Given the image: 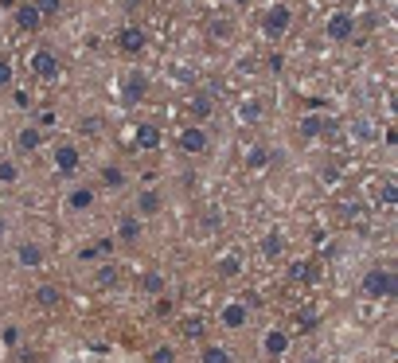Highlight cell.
Masks as SVG:
<instances>
[{
	"label": "cell",
	"mask_w": 398,
	"mask_h": 363,
	"mask_svg": "<svg viewBox=\"0 0 398 363\" xmlns=\"http://www.w3.org/2000/svg\"><path fill=\"white\" fill-rule=\"evenodd\" d=\"M360 289H363V297H398V274H390V270H367Z\"/></svg>",
	"instance_id": "cell-1"
},
{
	"label": "cell",
	"mask_w": 398,
	"mask_h": 363,
	"mask_svg": "<svg viewBox=\"0 0 398 363\" xmlns=\"http://www.w3.org/2000/svg\"><path fill=\"white\" fill-rule=\"evenodd\" d=\"M145 98H148V74L129 71L121 78V102H125V106H137V102H145Z\"/></svg>",
	"instance_id": "cell-2"
},
{
	"label": "cell",
	"mask_w": 398,
	"mask_h": 363,
	"mask_svg": "<svg viewBox=\"0 0 398 363\" xmlns=\"http://www.w3.org/2000/svg\"><path fill=\"white\" fill-rule=\"evenodd\" d=\"M176 145H180V153H192V157H199V153H207L211 137H207L203 125H184L180 133H176Z\"/></svg>",
	"instance_id": "cell-3"
},
{
	"label": "cell",
	"mask_w": 398,
	"mask_h": 363,
	"mask_svg": "<svg viewBox=\"0 0 398 363\" xmlns=\"http://www.w3.org/2000/svg\"><path fill=\"white\" fill-rule=\"evenodd\" d=\"M32 71L39 74V78H43V82H55V78H59V55H55V51L51 47H39L36 55H32Z\"/></svg>",
	"instance_id": "cell-4"
},
{
	"label": "cell",
	"mask_w": 398,
	"mask_h": 363,
	"mask_svg": "<svg viewBox=\"0 0 398 363\" xmlns=\"http://www.w3.org/2000/svg\"><path fill=\"white\" fill-rule=\"evenodd\" d=\"M78 168H82V153H78V145H71V141L55 145V172H63V176H74Z\"/></svg>",
	"instance_id": "cell-5"
},
{
	"label": "cell",
	"mask_w": 398,
	"mask_h": 363,
	"mask_svg": "<svg viewBox=\"0 0 398 363\" xmlns=\"http://www.w3.org/2000/svg\"><path fill=\"white\" fill-rule=\"evenodd\" d=\"M289 24H293L289 4H274V8L265 12V20H262V32H265V36H285V32H289Z\"/></svg>",
	"instance_id": "cell-6"
},
{
	"label": "cell",
	"mask_w": 398,
	"mask_h": 363,
	"mask_svg": "<svg viewBox=\"0 0 398 363\" xmlns=\"http://www.w3.org/2000/svg\"><path fill=\"white\" fill-rule=\"evenodd\" d=\"M118 47L125 51V55H141V51L148 47V32H145V28H137V24L121 28V32H118Z\"/></svg>",
	"instance_id": "cell-7"
},
{
	"label": "cell",
	"mask_w": 398,
	"mask_h": 363,
	"mask_svg": "<svg viewBox=\"0 0 398 363\" xmlns=\"http://www.w3.org/2000/svg\"><path fill=\"white\" fill-rule=\"evenodd\" d=\"M285 351H289V332L285 328H269L262 336V355L265 360H281Z\"/></svg>",
	"instance_id": "cell-8"
},
{
	"label": "cell",
	"mask_w": 398,
	"mask_h": 363,
	"mask_svg": "<svg viewBox=\"0 0 398 363\" xmlns=\"http://www.w3.org/2000/svg\"><path fill=\"white\" fill-rule=\"evenodd\" d=\"M355 36V20H351V12H332L328 16V39H336V43H344V39Z\"/></svg>",
	"instance_id": "cell-9"
},
{
	"label": "cell",
	"mask_w": 398,
	"mask_h": 363,
	"mask_svg": "<svg viewBox=\"0 0 398 363\" xmlns=\"http://www.w3.org/2000/svg\"><path fill=\"white\" fill-rule=\"evenodd\" d=\"M43 246H39V242H20V246H16V266H24V270H39L43 266Z\"/></svg>",
	"instance_id": "cell-10"
},
{
	"label": "cell",
	"mask_w": 398,
	"mask_h": 363,
	"mask_svg": "<svg viewBox=\"0 0 398 363\" xmlns=\"http://www.w3.org/2000/svg\"><path fill=\"white\" fill-rule=\"evenodd\" d=\"M16 28H20L24 36H32V32H39V28H43V16L36 12V4H32V0L16 8Z\"/></svg>",
	"instance_id": "cell-11"
},
{
	"label": "cell",
	"mask_w": 398,
	"mask_h": 363,
	"mask_svg": "<svg viewBox=\"0 0 398 363\" xmlns=\"http://www.w3.org/2000/svg\"><path fill=\"white\" fill-rule=\"evenodd\" d=\"M328 129H336V121L320 118V113H305V118H301V137H305V141H313V137L328 133Z\"/></svg>",
	"instance_id": "cell-12"
},
{
	"label": "cell",
	"mask_w": 398,
	"mask_h": 363,
	"mask_svg": "<svg viewBox=\"0 0 398 363\" xmlns=\"http://www.w3.org/2000/svg\"><path fill=\"white\" fill-rule=\"evenodd\" d=\"M219 320H223L227 328H246V320H250V309H246L242 301H230V305H223Z\"/></svg>",
	"instance_id": "cell-13"
},
{
	"label": "cell",
	"mask_w": 398,
	"mask_h": 363,
	"mask_svg": "<svg viewBox=\"0 0 398 363\" xmlns=\"http://www.w3.org/2000/svg\"><path fill=\"white\" fill-rule=\"evenodd\" d=\"M160 207H164V199H160L157 188H145V192H137V211L133 215L141 219V215H157Z\"/></svg>",
	"instance_id": "cell-14"
},
{
	"label": "cell",
	"mask_w": 398,
	"mask_h": 363,
	"mask_svg": "<svg viewBox=\"0 0 398 363\" xmlns=\"http://www.w3.org/2000/svg\"><path fill=\"white\" fill-rule=\"evenodd\" d=\"M39 145H43V129H36V125H27V129L16 133V153H36Z\"/></svg>",
	"instance_id": "cell-15"
},
{
	"label": "cell",
	"mask_w": 398,
	"mask_h": 363,
	"mask_svg": "<svg viewBox=\"0 0 398 363\" xmlns=\"http://www.w3.org/2000/svg\"><path fill=\"white\" fill-rule=\"evenodd\" d=\"M59 301H63V293H59V285H55V281H43V285H36V305H39V309H59Z\"/></svg>",
	"instance_id": "cell-16"
},
{
	"label": "cell",
	"mask_w": 398,
	"mask_h": 363,
	"mask_svg": "<svg viewBox=\"0 0 398 363\" xmlns=\"http://www.w3.org/2000/svg\"><path fill=\"white\" fill-rule=\"evenodd\" d=\"M118 281H121V266H118V262L98 266V274H94V285H98V289H113Z\"/></svg>",
	"instance_id": "cell-17"
},
{
	"label": "cell",
	"mask_w": 398,
	"mask_h": 363,
	"mask_svg": "<svg viewBox=\"0 0 398 363\" xmlns=\"http://www.w3.org/2000/svg\"><path fill=\"white\" fill-rule=\"evenodd\" d=\"M141 230H145V227H141V219H137V215H121L118 219V239L121 242H137V239H141Z\"/></svg>",
	"instance_id": "cell-18"
},
{
	"label": "cell",
	"mask_w": 398,
	"mask_h": 363,
	"mask_svg": "<svg viewBox=\"0 0 398 363\" xmlns=\"http://www.w3.org/2000/svg\"><path fill=\"white\" fill-rule=\"evenodd\" d=\"M199 363H234V355H230L227 344H203V351H199Z\"/></svg>",
	"instance_id": "cell-19"
},
{
	"label": "cell",
	"mask_w": 398,
	"mask_h": 363,
	"mask_svg": "<svg viewBox=\"0 0 398 363\" xmlns=\"http://www.w3.org/2000/svg\"><path fill=\"white\" fill-rule=\"evenodd\" d=\"M94 199H98V195L90 192V188H71V195H67V207H71V211H90V207H94Z\"/></svg>",
	"instance_id": "cell-20"
},
{
	"label": "cell",
	"mask_w": 398,
	"mask_h": 363,
	"mask_svg": "<svg viewBox=\"0 0 398 363\" xmlns=\"http://www.w3.org/2000/svg\"><path fill=\"white\" fill-rule=\"evenodd\" d=\"M313 262H305V258H297V262H289V281L293 285H309L313 281Z\"/></svg>",
	"instance_id": "cell-21"
},
{
	"label": "cell",
	"mask_w": 398,
	"mask_h": 363,
	"mask_svg": "<svg viewBox=\"0 0 398 363\" xmlns=\"http://www.w3.org/2000/svg\"><path fill=\"white\" fill-rule=\"evenodd\" d=\"M262 254L269 258V262H274V258H281V254H285V239H281L278 230H269V234H265V239H262Z\"/></svg>",
	"instance_id": "cell-22"
},
{
	"label": "cell",
	"mask_w": 398,
	"mask_h": 363,
	"mask_svg": "<svg viewBox=\"0 0 398 363\" xmlns=\"http://www.w3.org/2000/svg\"><path fill=\"white\" fill-rule=\"evenodd\" d=\"M265 164H269V148L265 145H254V148H246V168H265Z\"/></svg>",
	"instance_id": "cell-23"
},
{
	"label": "cell",
	"mask_w": 398,
	"mask_h": 363,
	"mask_svg": "<svg viewBox=\"0 0 398 363\" xmlns=\"http://www.w3.org/2000/svg\"><path fill=\"white\" fill-rule=\"evenodd\" d=\"M207 32H211L215 39H230V36H234V24H230L227 16H211V24H207Z\"/></svg>",
	"instance_id": "cell-24"
},
{
	"label": "cell",
	"mask_w": 398,
	"mask_h": 363,
	"mask_svg": "<svg viewBox=\"0 0 398 363\" xmlns=\"http://www.w3.org/2000/svg\"><path fill=\"white\" fill-rule=\"evenodd\" d=\"M102 188H109V192H113V188H125V172H121L118 164H106V168H102Z\"/></svg>",
	"instance_id": "cell-25"
},
{
	"label": "cell",
	"mask_w": 398,
	"mask_h": 363,
	"mask_svg": "<svg viewBox=\"0 0 398 363\" xmlns=\"http://www.w3.org/2000/svg\"><path fill=\"white\" fill-rule=\"evenodd\" d=\"M164 285H168V281H164V274H145V278H141V293H148V297H160V293H164Z\"/></svg>",
	"instance_id": "cell-26"
},
{
	"label": "cell",
	"mask_w": 398,
	"mask_h": 363,
	"mask_svg": "<svg viewBox=\"0 0 398 363\" xmlns=\"http://www.w3.org/2000/svg\"><path fill=\"white\" fill-rule=\"evenodd\" d=\"M137 145H141V148H157L160 145V129H157V125H141V129H137Z\"/></svg>",
	"instance_id": "cell-27"
},
{
	"label": "cell",
	"mask_w": 398,
	"mask_h": 363,
	"mask_svg": "<svg viewBox=\"0 0 398 363\" xmlns=\"http://www.w3.org/2000/svg\"><path fill=\"white\" fill-rule=\"evenodd\" d=\"M215 270L223 274V278H234V274H242V258H239V254H223Z\"/></svg>",
	"instance_id": "cell-28"
},
{
	"label": "cell",
	"mask_w": 398,
	"mask_h": 363,
	"mask_svg": "<svg viewBox=\"0 0 398 363\" xmlns=\"http://www.w3.org/2000/svg\"><path fill=\"white\" fill-rule=\"evenodd\" d=\"M180 336L199 340V336H203V320H199V316H184V320H180Z\"/></svg>",
	"instance_id": "cell-29"
},
{
	"label": "cell",
	"mask_w": 398,
	"mask_h": 363,
	"mask_svg": "<svg viewBox=\"0 0 398 363\" xmlns=\"http://www.w3.org/2000/svg\"><path fill=\"white\" fill-rule=\"evenodd\" d=\"M148 363H176V348L172 344H157L148 351Z\"/></svg>",
	"instance_id": "cell-30"
},
{
	"label": "cell",
	"mask_w": 398,
	"mask_h": 363,
	"mask_svg": "<svg viewBox=\"0 0 398 363\" xmlns=\"http://www.w3.org/2000/svg\"><path fill=\"white\" fill-rule=\"evenodd\" d=\"M188 109H192L195 118H211V98H207V94H192Z\"/></svg>",
	"instance_id": "cell-31"
},
{
	"label": "cell",
	"mask_w": 398,
	"mask_h": 363,
	"mask_svg": "<svg viewBox=\"0 0 398 363\" xmlns=\"http://www.w3.org/2000/svg\"><path fill=\"white\" fill-rule=\"evenodd\" d=\"M316 324H320L316 309H301V313H297V328H301V332H313Z\"/></svg>",
	"instance_id": "cell-32"
},
{
	"label": "cell",
	"mask_w": 398,
	"mask_h": 363,
	"mask_svg": "<svg viewBox=\"0 0 398 363\" xmlns=\"http://www.w3.org/2000/svg\"><path fill=\"white\" fill-rule=\"evenodd\" d=\"M32 4H36V12L43 16V20L59 16V8H63V0H32Z\"/></svg>",
	"instance_id": "cell-33"
},
{
	"label": "cell",
	"mask_w": 398,
	"mask_h": 363,
	"mask_svg": "<svg viewBox=\"0 0 398 363\" xmlns=\"http://www.w3.org/2000/svg\"><path fill=\"white\" fill-rule=\"evenodd\" d=\"M78 133H86V137H98V133H102V118H98V113L82 118V121H78Z\"/></svg>",
	"instance_id": "cell-34"
},
{
	"label": "cell",
	"mask_w": 398,
	"mask_h": 363,
	"mask_svg": "<svg viewBox=\"0 0 398 363\" xmlns=\"http://www.w3.org/2000/svg\"><path fill=\"white\" fill-rule=\"evenodd\" d=\"M199 219H203V230H219V227H223V211H219V207H207Z\"/></svg>",
	"instance_id": "cell-35"
},
{
	"label": "cell",
	"mask_w": 398,
	"mask_h": 363,
	"mask_svg": "<svg viewBox=\"0 0 398 363\" xmlns=\"http://www.w3.org/2000/svg\"><path fill=\"white\" fill-rule=\"evenodd\" d=\"M379 199H383L386 207H395V204H398V184H395V180H386L383 188H379Z\"/></svg>",
	"instance_id": "cell-36"
},
{
	"label": "cell",
	"mask_w": 398,
	"mask_h": 363,
	"mask_svg": "<svg viewBox=\"0 0 398 363\" xmlns=\"http://www.w3.org/2000/svg\"><path fill=\"white\" fill-rule=\"evenodd\" d=\"M16 176H20V168L12 160H0V184H16Z\"/></svg>",
	"instance_id": "cell-37"
},
{
	"label": "cell",
	"mask_w": 398,
	"mask_h": 363,
	"mask_svg": "<svg viewBox=\"0 0 398 363\" xmlns=\"http://www.w3.org/2000/svg\"><path fill=\"white\" fill-rule=\"evenodd\" d=\"M351 129H355V137H360V141H371V137H375V125H371V121H355V125H351Z\"/></svg>",
	"instance_id": "cell-38"
},
{
	"label": "cell",
	"mask_w": 398,
	"mask_h": 363,
	"mask_svg": "<svg viewBox=\"0 0 398 363\" xmlns=\"http://www.w3.org/2000/svg\"><path fill=\"white\" fill-rule=\"evenodd\" d=\"M4 86H12V63L8 59H0V90Z\"/></svg>",
	"instance_id": "cell-39"
},
{
	"label": "cell",
	"mask_w": 398,
	"mask_h": 363,
	"mask_svg": "<svg viewBox=\"0 0 398 363\" xmlns=\"http://www.w3.org/2000/svg\"><path fill=\"white\" fill-rule=\"evenodd\" d=\"M113 246H118V239H98L94 254H98V258H102V254H113Z\"/></svg>",
	"instance_id": "cell-40"
},
{
	"label": "cell",
	"mask_w": 398,
	"mask_h": 363,
	"mask_svg": "<svg viewBox=\"0 0 398 363\" xmlns=\"http://www.w3.org/2000/svg\"><path fill=\"white\" fill-rule=\"evenodd\" d=\"M12 102H16L20 109H27V106H32V94H27V90H16V94H12Z\"/></svg>",
	"instance_id": "cell-41"
},
{
	"label": "cell",
	"mask_w": 398,
	"mask_h": 363,
	"mask_svg": "<svg viewBox=\"0 0 398 363\" xmlns=\"http://www.w3.org/2000/svg\"><path fill=\"white\" fill-rule=\"evenodd\" d=\"M47 125H55V109H47V113L39 118V125H36V129H47Z\"/></svg>",
	"instance_id": "cell-42"
},
{
	"label": "cell",
	"mask_w": 398,
	"mask_h": 363,
	"mask_svg": "<svg viewBox=\"0 0 398 363\" xmlns=\"http://www.w3.org/2000/svg\"><path fill=\"white\" fill-rule=\"evenodd\" d=\"M94 246H82V250H78V262H94Z\"/></svg>",
	"instance_id": "cell-43"
},
{
	"label": "cell",
	"mask_w": 398,
	"mask_h": 363,
	"mask_svg": "<svg viewBox=\"0 0 398 363\" xmlns=\"http://www.w3.org/2000/svg\"><path fill=\"white\" fill-rule=\"evenodd\" d=\"M4 230H8V219L0 215V239H4Z\"/></svg>",
	"instance_id": "cell-44"
},
{
	"label": "cell",
	"mask_w": 398,
	"mask_h": 363,
	"mask_svg": "<svg viewBox=\"0 0 398 363\" xmlns=\"http://www.w3.org/2000/svg\"><path fill=\"white\" fill-rule=\"evenodd\" d=\"M305 363H320V360H305Z\"/></svg>",
	"instance_id": "cell-45"
}]
</instances>
